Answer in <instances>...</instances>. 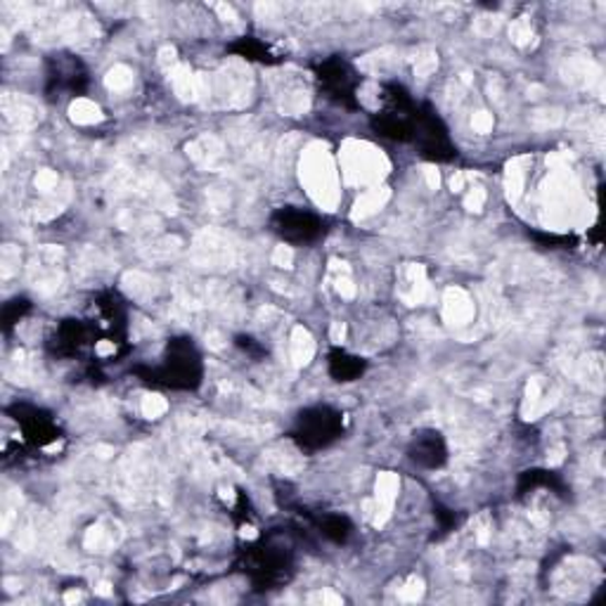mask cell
I'll return each mask as SVG.
<instances>
[{
    "label": "cell",
    "mask_w": 606,
    "mask_h": 606,
    "mask_svg": "<svg viewBox=\"0 0 606 606\" xmlns=\"http://www.w3.org/2000/svg\"><path fill=\"white\" fill-rule=\"evenodd\" d=\"M382 109L370 117V128L376 136L391 142H413L417 100L405 86L396 81L382 84Z\"/></svg>",
    "instance_id": "3957f363"
},
{
    "label": "cell",
    "mask_w": 606,
    "mask_h": 606,
    "mask_svg": "<svg viewBox=\"0 0 606 606\" xmlns=\"http://www.w3.org/2000/svg\"><path fill=\"white\" fill-rule=\"evenodd\" d=\"M531 237H533L543 249H573V247H576V244H578L576 237L554 235V233H531Z\"/></svg>",
    "instance_id": "e0dca14e"
},
{
    "label": "cell",
    "mask_w": 606,
    "mask_h": 606,
    "mask_svg": "<svg viewBox=\"0 0 606 606\" xmlns=\"http://www.w3.org/2000/svg\"><path fill=\"white\" fill-rule=\"evenodd\" d=\"M97 334L103 337L100 325L76 320V318L62 320L57 325V330L53 332V337L47 339V351H51V355L55 358H76L84 353V349H88L91 343H97Z\"/></svg>",
    "instance_id": "30bf717a"
},
{
    "label": "cell",
    "mask_w": 606,
    "mask_h": 606,
    "mask_svg": "<svg viewBox=\"0 0 606 606\" xmlns=\"http://www.w3.org/2000/svg\"><path fill=\"white\" fill-rule=\"evenodd\" d=\"M313 74L318 81L320 93L327 97V100L347 107V109H358V86L363 76L355 72L353 64L341 57V55H332L325 57L320 62L313 64Z\"/></svg>",
    "instance_id": "8992f818"
},
{
    "label": "cell",
    "mask_w": 606,
    "mask_h": 606,
    "mask_svg": "<svg viewBox=\"0 0 606 606\" xmlns=\"http://www.w3.org/2000/svg\"><path fill=\"white\" fill-rule=\"evenodd\" d=\"M434 514H436V521H438V531L440 533H450V531H455V527H457V517H455V512L453 510H446V507H436V510H434Z\"/></svg>",
    "instance_id": "ac0fdd59"
},
{
    "label": "cell",
    "mask_w": 606,
    "mask_h": 606,
    "mask_svg": "<svg viewBox=\"0 0 606 606\" xmlns=\"http://www.w3.org/2000/svg\"><path fill=\"white\" fill-rule=\"evenodd\" d=\"M413 145L417 147L422 159L434 161V163H448L457 159V147L450 138V130L446 121L440 119V114L429 103L417 105Z\"/></svg>",
    "instance_id": "5b68a950"
},
{
    "label": "cell",
    "mask_w": 606,
    "mask_h": 606,
    "mask_svg": "<svg viewBox=\"0 0 606 606\" xmlns=\"http://www.w3.org/2000/svg\"><path fill=\"white\" fill-rule=\"evenodd\" d=\"M91 88L88 67L78 55L55 53L45 60V95L47 100L84 97Z\"/></svg>",
    "instance_id": "52a82bcc"
},
{
    "label": "cell",
    "mask_w": 606,
    "mask_h": 606,
    "mask_svg": "<svg viewBox=\"0 0 606 606\" xmlns=\"http://www.w3.org/2000/svg\"><path fill=\"white\" fill-rule=\"evenodd\" d=\"M407 457L422 469H444L448 465V444L438 429H419L407 444Z\"/></svg>",
    "instance_id": "8fae6325"
},
{
    "label": "cell",
    "mask_w": 606,
    "mask_h": 606,
    "mask_svg": "<svg viewBox=\"0 0 606 606\" xmlns=\"http://www.w3.org/2000/svg\"><path fill=\"white\" fill-rule=\"evenodd\" d=\"M235 343H237V347L244 351V353H249L252 358H256V360H261V358H266V349L264 347H261V343L256 341V339H252V337H237L235 339Z\"/></svg>",
    "instance_id": "d6986e66"
},
{
    "label": "cell",
    "mask_w": 606,
    "mask_h": 606,
    "mask_svg": "<svg viewBox=\"0 0 606 606\" xmlns=\"http://www.w3.org/2000/svg\"><path fill=\"white\" fill-rule=\"evenodd\" d=\"M31 310V301L24 299V297H18V299H12L3 306V332L10 334L12 332V327L18 325L26 313Z\"/></svg>",
    "instance_id": "2e32d148"
},
{
    "label": "cell",
    "mask_w": 606,
    "mask_h": 606,
    "mask_svg": "<svg viewBox=\"0 0 606 606\" xmlns=\"http://www.w3.org/2000/svg\"><path fill=\"white\" fill-rule=\"evenodd\" d=\"M347 429V419L343 413L332 405H310L294 419V427L289 432L291 440L304 453H318L330 448L343 436Z\"/></svg>",
    "instance_id": "277c9868"
},
{
    "label": "cell",
    "mask_w": 606,
    "mask_h": 606,
    "mask_svg": "<svg viewBox=\"0 0 606 606\" xmlns=\"http://www.w3.org/2000/svg\"><path fill=\"white\" fill-rule=\"evenodd\" d=\"M270 231L294 247L313 244L327 233V221L301 206H280L270 214Z\"/></svg>",
    "instance_id": "ba28073f"
},
{
    "label": "cell",
    "mask_w": 606,
    "mask_h": 606,
    "mask_svg": "<svg viewBox=\"0 0 606 606\" xmlns=\"http://www.w3.org/2000/svg\"><path fill=\"white\" fill-rule=\"evenodd\" d=\"M6 413L20 424L22 436H24V440L29 446L47 448V446H53L55 440L62 436L53 415L41 411V407H36V405L14 403V405L6 407Z\"/></svg>",
    "instance_id": "9c48e42d"
},
{
    "label": "cell",
    "mask_w": 606,
    "mask_h": 606,
    "mask_svg": "<svg viewBox=\"0 0 606 606\" xmlns=\"http://www.w3.org/2000/svg\"><path fill=\"white\" fill-rule=\"evenodd\" d=\"M240 571L254 585L256 593H268L291 581L294 576V547L285 535H264L240 550Z\"/></svg>",
    "instance_id": "7a4b0ae2"
},
{
    "label": "cell",
    "mask_w": 606,
    "mask_h": 606,
    "mask_svg": "<svg viewBox=\"0 0 606 606\" xmlns=\"http://www.w3.org/2000/svg\"><path fill=\"white\" fill-rule=\"evenodd\" d=\"M365 370H368L365 358L353 355L343 349H332L327 353V372H330L332 380L339 384H351L360 380V376L365 374Z\"/></svg>",
    "instance_id": "7c38bea8"
},
{
    "label": "cell",
    "mask_w": 606,
    "mask_h": 606,
    "mask_svg": "<svg viewBox=\"0 0 606 606\" xmlns=\"http://www.w3.org/2000/svg\"><path fill=\"white\" fill-rule=\"evenodd\" d=\"M134 374L145 386L167 391H196L204 380L202 353L190 337H173L167 341L161 365H136Z\"/></svg>",
    "instance_id": "6da1fadb"
},
{
    "label": "cell",
    "mask_w": 606,
    "mask_h": 606,
    "mask_svg": "<svg viewBox=\"0 0 606 606\" xmlns=\"http://www.w3.org/2000/svg\"><path fill=\"white\" fill-rule=\"evenodd\" d=\"M313 523H316V531L334 545H347L349 538L353 535V523L349 517H343V514L327 512V514L316 517Z\"/></svg>",
    "instance_id": "9a60e30c"
},
{
    "label": "cell",
    "mask_w": 606,
    "mask_h": 606,
    "mask_svg": "<svg viewBox=\"0 0 606 606\" xmlns=\"http://www.w3.org/2000/svg\"><path fill=\"white\" fill-rule=\"evenodd\" d=\"M538 488L554 490L556 496H566V490H568L560 474L550 471V469H527L517 481V493L519 496L533 493V490H538Z\"/></svg>",
    "instance_id": "5bb4252c"
},
{
    "label": "cell",
    "mask_w": 606,
    "mask_h": 606,
    "mask_svg": "<svg viewBox=\"0 0 606 606\" xmlns=\"http://www.w3.org/2000/svg\"><path fill=\"white\" fill-rule=\"evenodd\" d=\"M227 53H233L242 60L247 62H258V64H280L283 57L277 55L273 47L268 43H264L256 36H240L237 41H233L231 45H227Z\"/></svg>",
    "instance_id": "4fadbf2b"
}]
</instances>
